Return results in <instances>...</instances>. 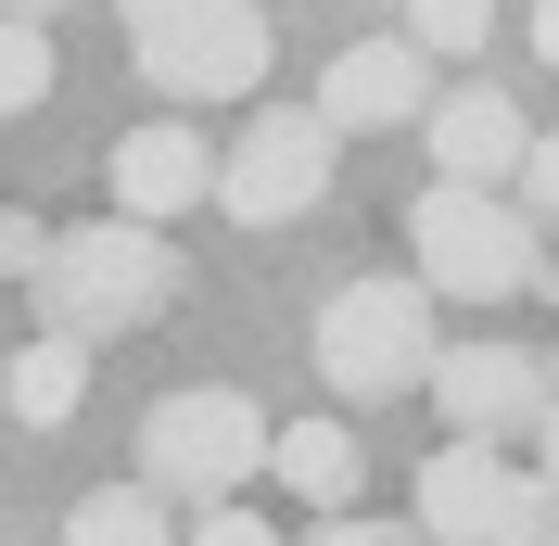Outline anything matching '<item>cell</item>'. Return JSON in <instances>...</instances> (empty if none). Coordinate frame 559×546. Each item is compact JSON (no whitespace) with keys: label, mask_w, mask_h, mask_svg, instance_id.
I'll use <instances>...</instances> for the list:
<instances>
[{"label":"cell","mask_w":559,"mask_h":546,"mask_svg":"<svg viewBox=\"0 0 559 546\" xmlns=\"http://www.w3.org/2000/svg\"><path fill=\"white\" fill-rule=\"evenodd\" d=\"M38 90H51V38L26 13H0V115H38Z\"/></svg>","instance_id":"obj_16"},{"label":"cell","mask_w":559,"mask_h":546,"mask_svg":"<svg viewBox=\"0 0 559 546\" xmlns=\"http://www.w3.org/2000/svg\"><path fill=\"white\" fill-rule=\"evenodd\" d=\"M407 254L419 280H445L457 306H509V293H534V216L509 204V191H457V178H432L407 204Z\"/></svg>","instance_id":"obj_5"},{"label":"cell","mask_w":559,"mask_h":546,"mask_svg":"<svg viewBox=\"0 0 559 546\" xmlns=\"http://www.w3.org/2000/svg\"><path fill=\"white\" fill-rule=\"evenodd\" d=\"M0 407L26 419V432H64V419L90 407V343H64V331H38L26 356H0Z\"/></svg>","instance_id":"obj_12"},{"label":"cell","mask_w":559,"mask_h":546,"mask_svg":"<svg viewBox=\"0 0 559 546\" xmlns=\"http://www.w3.org/2000/svg\"><path fill=\"white\" fill-rule=\"evenodd\" d=\"M178 546H280V534H267V521L242 509V496H216V509L191 521V534H178Z\"/></svg>","instance_id":"obj_17"},{"label":"cell","mask_w":559,"mask_h":546,"mask_svg":"<svg viewBox=\"0 0 559 546\" xmlns=\"http://www.w3.org/2000/svg\"><path fill=\"white\" fill-rule=\"evenodd\" d=\"M216 204L242 216V229H293V216L331 191V128H318L306 103H280V115H254L229 153H216V178H204Z\"/></svg>","instance_id":"obj_7"},{"label":"cell","mask_w":559,"mask_h":546,"mask_svg":"<svg viewBox=\"0 0 559 546\" xmlns=\"http://www.w3.org/2000/svg\"><path fill=\"white\" fill-rule=\"evenodd\" d=\"M432 369V280H344L318 306V381L344 407H394Z\"/></svg>","instance_id":"obj_3"},{"label":"cell","mask_w":559,"mask_h":546,"mask_svg":"<svg viewBox=\"0 0 559 546\" xmlns=\"http://www.w3.org/2000/svg\"><path fill=\"white\" fill-rule=\"evenodd\" d=\"M204 178H216V153L178 128V115H153V128H128V140L103 153V191H115V216H128V229L191 216V204H204Z\"/></svg>","instance_id":"obj_10"},{"label":"cell","mask_w":559,"mask_h":546,"mask_svg":"<svg viewBox=\"0 0 559 546\" xmlns=\"http://www.w3.org/2000/svg\"><path fill=\"white\" fill-rule=\"evenodd\" d=\"M38 306H51V331L64 343H103V331H140V318L178 306V254L166 229H128V216H103V229H51L38 241Z\"/></svg>","instance_id":"obj_1"},{"label":"cell","mask_w":559,"mask_h":546,"mask_svg":"<svg viewBox=\"0 0 559 546\" xmlns=\"http://www.w3.org/2000/svg\"><path fill=\"white\" fill-rule=\"evenodd\" d=\"M306 546H419V534H394V521H356V509H331Z\"/></svg>","instance_id":"obj_19"},{"label":"cell","mask_w":559,"mask_h":546,"mask_svg":"<svg viewBox=\"0 0 559 546\" xmlns=\"http://www.w3.org/2000/svg\"><path fill=\"white\" fill-rule=\"evenodd\" d=\"M115 26H128V64L166 103H254V76H267L254 0H115Z\"/></svg>","instance_id":"obj_2"},{"label":"cell","mask_w":559,"mask_h":546,"mask_svg":"<svg viewBox=\"0 0 559 546\" xmlns=\"http://www.w3.org/2000/svg\"><path fill=\"white\" fill-rule=\"evenodd\" d=\"M0 13H26V26H38V13H51V0H0Z\"/></svg>","instance_id":"obj_20"},{"label":"cell","mask_w":559,"mask_h":546,"mask_svg":"<svg viewBox=\"0 0 559 546\" xmlns=\"http://www.w3.org/2000/svg\"><path fill=\"white\" fill-rule=\"evenodd\" d=\"M267 483H293L306 509H356L369 458H356V432H344V419H293V432H267Z\"/></svg>","instance_id":"obj_13"},{"label":"cell","mask_w":559,"mask_h":546,"mask_svg":"<svg viewBox=\"0 0 559 546\" xmlns=\"http://www.w3.org/2000/svg\"><path fill=\"white\" fill-rule=\"evenodd\" d=\"M484 38H496V0H407V51H457L471 64Z\"/></svg>","instance_id":"obj_15"},{"label":"cell","mask_w":559,"mask_h":546,"mask_svg":"<svg viewBox=\"0 0 559 546\" xmlns=\"http://www.w3.org/2000/svg\"><path fill=\"white\" fill-rule=\"evenodd\" d=\"M64 546H178V521H166L153 483H103V496H76Z\"/></svg>","instance_id":"obj_14"},{"label":"cell","mask_w":559,"mask_h":546,"mask_svg":"<svg viewBox=\"0 0 559 546\" xmlns=\"http://www.w3.org/2000/svg\"><path fill=\"white\" fill-rule=\"evenodd\" d=\"M419 103H432V51H407V38H356V51H331V76H318V128H419Z\"/></svg>","instance_id":"obj_9"},{"label":"cell","mask_w":559,"mask_h":546,"mask_svg":"<svg viewBox=\"0 0 559 546\" xmlns=\"http://www.w3.org/2000/svg\"><path fill=\"white\" fill-rule=\"evenodd\" d=\"M419 394H445L457 444H547V369L522 343H432Z\"/></svg>","instance_id":"obj_8"},{"label":"cell","mask_w":559,"mask_h":546,"mask_svg":"<svg viewBox=\"0 0 559 546\" xmlns=\"http://www.w3.org/2000/svg\"><path fill=\"white\" fill-rule=\"evenodd\" d=\"M419 140H432V178H457V191H509V166L534 153V128H522L509 90H445V103H419Z\"/></svg>","instance_id":"obj_11"},{"label":"cell","mask_w":559,"mask_h":546,"mask_svg":"<svg viewBox=\"0 0 559 546\" xmlns=\"http://www.w3.org/2000/svg\"><path fill=\"white\" fill-rule=\"evenodd\" d=\"M38 241H51L38 216H13V204H0V280H38Z\"/></svg>","instance_id":"obj_18"},{"label":"cell","mask_w":559,"mask_h":546,"mask_svg":"<svg viewBox=\"0 0 559 546\" xmlns=\"http://www.w3.org/2000/svg\"><path fill=\"white\" fill-rule=\"evenodd\" d=\"M419 546H547V483L509 444H432L419 458Z\"/></svg>","instance_id":"obj_6"},{"label":"cell","mask_w":559,"mask_h":546,"mask_svg":"<svg viewBox=\"0 0 559 546\" xmlns=\"http://www.w3.org/2000/svg\"><path fill=\"white\" fill-rule=\"evenodd\" d=\"M254 471H267V419H254L242 381H178L166 407L140 419V483H153V496L216 509V496H242Z\"/></svg>","instance_id":"obj_4"}]
</instances>
